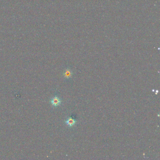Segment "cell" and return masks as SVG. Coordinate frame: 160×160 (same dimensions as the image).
I'll return each mask as SVG.
<instances>
[{
	"instance_id": "7a4b0ae2",
	"label": "cell",
	"mask_w": 160,
	"mask_h": 160,
	"mask_svg": "<svg viewBox=\"0 0 160 160\" xmlns=\"http://www.w3.org/2000/svg\"><path fill=\"white\" fill-rule=\"evenodd\" d=\"M72 71L70 68H67L64 70L63 73V76L65 79H70L72 76Z\"/></svg>"
},
{
	"instance_id": "6da1fadb",
	"label": "cell",
	"mask_w": 160,
	"mask_h": 160,
	"mask_svg": "<svg viewBox=\"0 0 160 160\" xmlns=\"http://www.w3.org/2000/svg\"><path fill=\"white\" fill-rule=\"evenodd\" d=\"M61 100L57 96H54L52 99L51 100V103L52 105L54 107H57L61 104Z\"/></svg>"
},
{
	"instance_id": "3957f363",
	"label": "cell",
	"mask_w": 160,
	"mask_h": 160,
	"mask_svg": "<svg viewBox=\"0 0 160 160\" xmlns=\"http://www.w3.org/2000/svg\"><path fill=\"white\" fill-rule=\"evenodd\" d=\"M76 122L77 120L71 117H68L67 120L65 121V124L70 127H71L75 125L76 124Z\"/></svg>"
}]
</instances>
